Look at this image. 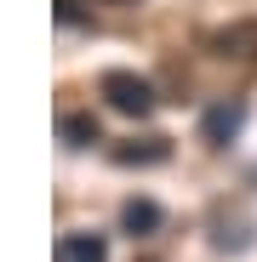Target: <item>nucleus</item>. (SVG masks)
I'll use <instances>...</instances> for the list:
<instances>
[{
    "instance_id": "obj_6",
    "label": "nucleus",
    "mask_w": 257,
    "mask_h": 262,
    "mask_svg": "<svg viewBox=\"0 0 257 262\" xmlns=\"http://www.w3.org/2000/svg\"><path fill=\"white\" fill-rule=\"evenodd\" d=\"M160 223H166V211H160L154 200H126V205H120V228L132 234V239H137V234H154Z\"/></svg>"
},
{
    "instance_id": "obj_3",
    "label": "nucleus",
    "mask_w": 257,
    "mask_h": 262,
    "mask_svg": "<svg viewBox=\"0 0 257 262\" xmlns=\"http://www.w3.org/2000/svg\"><path fill=\"white\" fill-rule=\"evenodd\" d=\"M240 125H246V103H218V108H206V125H200V131H206L211 148H223Z\"/></svg>"
},
{
    "instance_id": "obj_7",
    "label": "nucleus",
    "mask_w": 257,
    "mask_h": 262,
    "mask_svg": "<svg viewBox=\"0 0 257 262\" xmlns=\"http://www.w3.org/2000/svg\"><path fill=\"white\" fill-rule=\"evenodd\" d=\"M57 137H63V148H92L97 143V120L92 114H63L57 120Z\"/></svg>"
},
{
    "instance_id": "obj_8",
    "label": "nucleus",
    "mask_w": 257,
    "mask_h": 262,
    "mask_svg": "<svg viewBox=\"0 0 257 262\" xmlns=\"http://www.w3.org/2000/svg\"><path fill=\"white\" fill-rule=\"evenodd\" d=\"M57 23H80V6H74V0H57Z\"/></svg>"
},
{
    "instance_id": "obj_2",
    "label": "nucleus",
    "mask_w": 257,
    "mask_h": 262,
    "mask_svg": "<svg viewBox=\"0 0 257 262\" xmlns=\"http://www.w3.org/2000/svg\"><path fill=\"white\" fill-rule=\"evenodd\" d=\"M206 46L218 52V57H229V63H257V17H240V23L218 29Z\"/></svg>"
},
{
    "instance_id": "obj_4",
    "label": "nucleus",
    "mask_w": 257,
    "mask_h": 262,
    "mask_svg": "<svg viewBox=\"0 0 257 262\" xmlns=\"http://www.w3.org/2000/svg\"><path fill=\"white\" fill-rule=\"evenodd\" d=\"M109 154H114V165H160V160H171V143L166 137H143V143L132 137V143H114Z\"/></svg>"
},
{
    "instance_id": "obj_1",
    "label": "nucleus",
    "mask_w": 257,
    "mask_h": 262,
    "mask_svg": "<svg viewBox=\"0 0 257 262\" xmlns=\"http://www.w3.org/2000/svg\"><path fill=\"white\" fill-rule=\"evenodd\" d=\"M97 97H103L114 114H126V120H149V114H154V85H149L143 74H132V69H109V74L97 80Z\"/></svg>"
},
{
    "instance_id": "obj_5",
    "label": "nucleus",
    "mask_w": 257,
    "mask_h": 262,
    "mask_svg": "<svg viewBox=\"0 0 257 262\" xmlns=\"http://www.w3.org/2000/svg\"><path fill=\"white\" fill-rule=\"evenodd\" d=\"M57 262H109V239L103 234H63Z\"/></svg>"
}]
</instances>
